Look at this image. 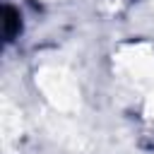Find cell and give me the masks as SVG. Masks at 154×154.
I'll list each match as a JSON object with an SVG mask.
<instances>
[{
	"mask_svg": "<svg viewBox=\"0 0 154 154\" xmlns=\"http://www.w3.org/2000/svg\"><path fill=\"white\" fill-rule=\"evenodd\" d=\"M36 84L55 108L67 111V108L77 106V84L72 82V77L67 72H63L58 67H46L38 72Z\"/></svg>",
	"mask_w": 154,
	"mask_h": 154,
	"instance_id": "obj_1",
	"label": "cell"
},
{
	"mask_svg": "<svg viewBox=\"0 0 154 154\" xmlns=\"http://www.w3.org/2000/svg\"><path fill=\"white\" fill-rule=\"evenodd\" d=\"M116 60L137 84H152L154 82V53L147 43L125 46Z\"/></svg>",
	"mask_w": 154,
	"mask_h": 154,
	"instance_id": "obj_2",
	"label": "cell"
},
{
	"mask_svg": "<svg viewBox=\"0 0 154 154\" xmlns=\"http://www.w3.org/2000/svg\"><path fill=\"white\" fill-rule=\"evenodd\" d=\"M144 113L149 116V118H154V91L147 96V101H144Z\"/></svg>",
	"mask_w": 154,
	"mask_h": 154,
	"instance_id": "obj_3",
	"label": "cell"
}]
</instances>
